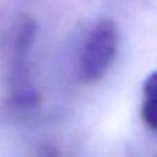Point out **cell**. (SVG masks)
<instances>
[{"mask_svg": "<svg viewBox=\"0 0 157 157\" xmlns=\"http://www.w3.org/2000/svg\"><path fill=\"white\" fill-rule=\"evenodd\" d=\"M118 49V29L114 21L101 20L89 31L79 52V77L92 83L109 71Z\"/></svg>", "mask_w": 157, "mask_h": 157, "instance_id": "obj_1", "label": "cell"}, {"mask_svg": "<svg viewBox=\"0 0 157 157\" xmlns=\"http://www.w3.org/2000/svg\"><path fill=\"white\" fill-rule=\"evenodd\" d=\"M140 117L149 129L157 131V71L151 72L143 83Z\"/></svg>", "mask_w": 157, "mask_h": 157, "instance_id": "obj_2", "label": "cell"}]
</instances>
